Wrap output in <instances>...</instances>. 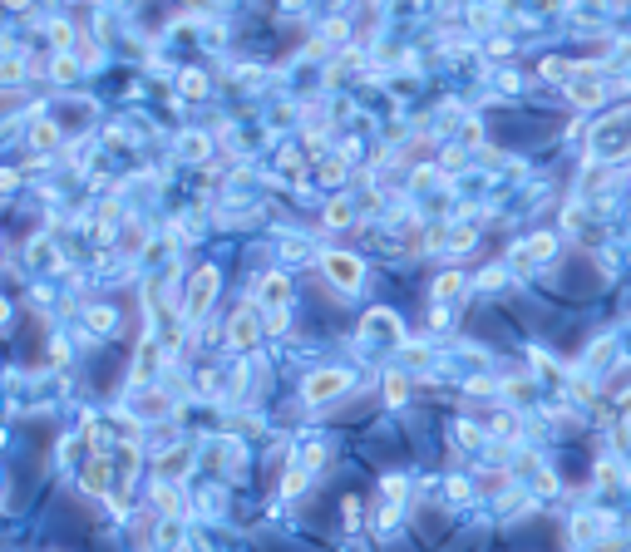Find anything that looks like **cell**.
Listing matches in <instances>:
<instances>
[{"label": "cell", "mask_w": 631, "mask_h": 552, "mask_svg": "<svg viewBox=\"0 0 631 552\" xmlns=\"http://www.w3.org/2000/svg\"><path fill=\"white\" fill-rule=\"evenodd\" d=\"M345 385H350V380H345L340 370H325V375H316L311 385H306V395H311V400H330V395H340Z\"/></svg>", "instance_id": "cell-1"}, {"label": "cell", "mask_w": 631, "mask_h": 552, "mask_svg": "<svg viewBox=\"0 0 631 552\" xmlns=\"http://www.w3.org/2000/svg\"><path fill=\"white\" fill-rule=\"evenodd\" d=\"M325 266H330V276H335L340 286H355V276H360V266H355L350 257H330Z\"/></svg>", "instance_id": "cell-2"}, {"label": "cell", "mask_w": 631, "mask_h": 552, "mask_svg": "<svg viewBox=\"0 0 631 552\" xmlns=\"http://www.w3.org/2000/svg\"><path fill=\"white\" fill-rule=\"evenodd\" d=\"M212 286H217V276H212V271H203V276L193 281V311H203V306L212 301Z\"/></svg>", "instance_id": "cell-3"}]
</instances>
